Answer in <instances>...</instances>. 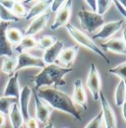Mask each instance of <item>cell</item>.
Returning a JSON list of instances; mask_svg holds the SVG:
<instances>
[{
  "instance_id": "obj_1",
  "label": "cell",
  "mask_w": 126,
  "mask_h": 128,
  "mask_svg": "<svg viewBox=\"0 0 126 128\" xmlns=\"http://www.w3.org/2000/svg\"><path fill=\"white\" fill-rule=\"evenodd\" d=\"M38 96L46 102L52 110H57L71 115L78 121H82L81 112L74 104L72 98L56 88H42L34 91Z\"/></svg>"
},
{
  "instance_id": "obj_2",
  "label": "cell",
  "mask_w": 126,
  "mask_h": 128,
  "mask_svg": "<svg viewBox=\"0 0 126 128\" xmlns=\"http://www.w3.org/2000/svg\"><path fill=\"white\" fill-rule=\"evenodd\" d=\"M73 67L66 68L63 66H59L56 63L46 65L40 73L31 77L30 79L34 84V90L42 89V87L52 88L54 87H62L66 85L64 80V76L73 72Z\"/></svg>"
},
{
  "instance_id": "obj_3",
  "label": "cell",
  "mask_w": 126,
  "mask_h": 128,
  "mask_svg": "<svg viewBox=\"0 0 126 128\" xmlns=\"http://www.w3.org/2000/svg\"><path fill=\"white\" fill-rule=\"evenodd\" d=\"M65 29L68 32L69 36L78 44V46H83L86 48L90 49L91 51H93L96 54H98V56H100L108 64H110V59L108 58V56L104 53V51L102 50V48H100V46H98L96 44V42L87 34H85L84 32H82L81 30H79L78 28L73 26L71 23H68L65 26Z\"/></svg>"
},
{
  "instance_id": "obj_4",
  "label": "cell",
  "mask_w": 126,
  "mask_h": 128,
  "mask_svg": "<svg viewBox=\"0 0 126 128\" xmlns=\"http://www.w3.org/2000/svg\"><path fill=\"white\" fill-rule=\"evenodd\" d=\"M79 19V23L81 27L90 34H93L96 30L100 29L102 26L104 24V16H100L94 12L82 8L77 14Z\"/></svg>"
},
{
  "instance_id": "obj_5",
  "label": "cell",
  "mask_w": 126,
  "mask_h": 128,
  "mask_svg": "<svg viewBox=\"0 0 126 128\" xmlns=\"http://www.w3.org/2000/svg\"><path fill=\"white\" fill-rule=\"evenodd\" d=\"M17 58V66H16L15 72H19L21 69L24 68H40L42 69L46 64L40 57L32 55L28 52H22L18 54Z\"/></svg>"
},
{
  "instance_id": "obj_6",
  "label": "cell",
  "mask_w": 126,
  "mask_h": 128,
  "mask_svg": "<svg viewBox=\"0 0 126 128\" xmlns=\"http://www.w3.org/2000/svg\"><path fill=\"white\" fill-rule=\"evenodd\" d=\"M87 87L91 92L94 100H98L100 98V89H102V80H100L98 70L94 63L91 64V67H90L89 75L87 78Z\"/></svg>"
},
{
  "instance_id": "obj_7",
  "label": "cell",
  "mask_w": 126,
  "mask_h": 128,
  "mask_svg": "<svg viewBox=\"0 0 126 128\" xmlns=\"http://www.w3.org/2000/svg\"><path fill=\"white\" fill-rule=\"evenodd\" d=\"M100 106H102V119L106 128H116V116L113 112L110 104L106 100V96L100 92Z\"/></svg>"
},
{
  "instance_id": "obj_8",
  "label": "cell",
  "mask_w": 126,
  "mask_h": 128,
  "mask_svg": "<svg viewBox=\"0 0 126 128\" xmlns=\"http://www.w3.org/2000/svg\"><path fill=\"white\" fill-rule=\"evenodd\" d=\"M72 3L73 2L71 0L65 1V4L63 5V7L56 13L53 24L50 26L51 31H56L61 27H65L69 23V20L72 14Z\"/></svg>"
},
{
  "instance_id": "obj_9",
  "label": "cell",
  "mask_w": 126,
  "mask_h": 128,
  "mask_svg": "<svg viewBox=\"0 0 126 128\" xmlns=\"http://www.w3.org/2000/svg\"><path fill=\"white\" fill-rule=\"evenodd\" d=\"M123 23H124V20H118V21L104 23L102 26V28L100 29V31L93 36V38L94 40H106V38H108L122 28Z\"/></svg>"
},
{
  "instance_id": "obj_10",
  "label": "cell",
  "mask_w": 126,
  "mask_h": 128,
  "mask_svg": "<svg viewBox=\"0 0 126 128\" xmlns=\"http://www.w3.org/2000/svg\"><path fill=\"white\" fill-rule=\"evenodd\" d=\"M32 93L34 96V104H36V119L44 124H47L49 122V118L53 110L46 102L42 100L34 91H32Z\"/></svg>"
},
{
  "instance_id": "obj_11",
  "label": "cell",
  "mask_w": 126,
  "mask_h": 128,
  "mask_svg": "<svg viewBox=\"0 0 126 128\" xmlns=\"http://www.w3.org/2000/svg\"><path fill=\"white\" fill-rule=\"evenodd\" d=\"M10 27V23L1 22L0 24V57H14V50L7 40L6 31Z\"/></svg>"
},
{
  "instance_id": "obj_12",
  "label": "cell",
  "mask_w": 126,
  "mask_h": 128,
  "mask_svg": "<svg viewBox=\"0 0 126 128\" xmlns=\"http://www.w3.org/2000/svg\"><path fill=\"white\" fill-rule=\"evenodd\" d=\"M49 18H50V13H47V12L34 18L32 20V22L29 25V27L26 29L24 36H32L38 34L40 31H42L46 27L47 23L49 21Z\"/></svg>"
},
{
  "instance_id": "obj_13",
  "label": "cell",
  "mask_w": 126,
  "mask_h": 128,
  "mask_svg": "<svg viewBox=\"0 0 126 128\" xmlns=\"http://www.w3.org/2000/svg\"><path fill=\"white\" fill-rule=\"evenodd\" d=\"M79 49H80V46H78V44H75L73 46L62 49V51L60 52V54L57 58V62L62 64L63 67L71 68L75 59H76Z\"/></svg>"
},
{
  "instance_id": "obj_14",
  "label": "cell",
  "mask_w": 126,
  "mask_h": 128,
  "mask_svg": "<svg viewBox=\"0 0 126 128\" xmlns=\"http://www.w3.org/2000/svg\"><path fill=\"white\" fill-rule=\"evenodd\" d=\"M32 94V90L29 86H24L22 88V90L20 91V96H19L20 106H19V108L23 115L24 121H26L31 116L29 113V104H30Z\"/></svg>"
},
{
  "instance_id": "obj_15",
  "label": "cell",
  "mask_w": 126,
  "mask_h": 128,
  "mask_svg": "<svg viewBox=\"0 0 126 128\" xmlns=\"http://www.w3.org/2000/svg\"><path fill=\"white\" fill-rule=\"evenodd\" d=\"M63 49V42L56 40L55 42L47 49L44 50V55H42V60L46 65H50L54 64L57 61V58L60 54V52Z\"/></svg>"
},
{
  "instance_id": "obj_16",
  "label": "cell",
  "mask_w": 126,
  "mask_h": 128,
  "mask_svg": "<svg viewBox=\"0 0 126 128\" xmlns=\"http://www.w3.org/2000/svg\"><path fill=\"white\" fill-rule=\"evenodd\" d=\"M20 86H19V72H14L12 75H10L7 85L4 89L3 96L8 98H14L16 100H19L20 96Z\"/></svg>"
},
{
  "instance_id": "obj_17",
  "label": "cell",
  "mask_w": 126,
  "mask_h": 128,
  "mask_svg": "<svg viewBox=\"0 0 126 128\" xmlns=\"http://www.w3.org/2000/svg\"><path fill=\"white\" fill-rule=\"evenodd\" d=\"M72 100L75 104L82 106L85 110H87V95L81 79H76L74 81V91L72 95Z\"/></svg>"
},
{
  "instance_id": "obj_18",
  "label": "cell",
  "mask_w": 126,
  "mask_h": 128,
  "mask_svg": "<svg viewBox=\"0 0 126 128\" xmlns=\"http://www.w3.org/2000/svg\"><path fill=\"white\" fill-rule=\"evenodd\" d=\"M100 48L104 51H111V52L122 54L126 56V44L121 38H111L108 42L102 44Z\"/></svg>"
},
{
  "instance_id": "obj_19",
  "label": "cell",
  "mask_w": 126,
  "mask_h": 128,
  "mask_svg": "<svg viewBox=\"0 0 126 128\" xmlns=\"http://www.w3.org/2000/svg\"><path fill=\"white\" fill-rule=\"evenodd\" d=\"M50 5H51V1L50 0H44V1H38V2H36V4L28 11L25 19L27 21H29L31 19H34L36 17L46 13L47 9L50 7Z\"/></svg>"
},
{
  "instance_id": "obj_20",
  "label": "cell",
  "mask_w": 126,
  "mask_h": 128,
  "mask_svg": "<svg viewBox=\"0 0 126 128\" xmlns=\"http://www.w3.org/2000/svg\"><path fill=\"white\" fill-rule=\"evenodd\" d=\"M8 115H9V119H10L12 128L22 127V125L24 124L25 121H24L23 115H22V113L20 112V108H19V106H18L17 102H15L14 104H12Z\"/></svg>"
},
{
  "instance_id": "obj_21",
  "label": "cell",
  "mask_w": 126,
  "mask_h": 128,
  "mask_svg": "<svg viewBox=\"0 0 126 128\" xmlns=\"http://www.w3.org/2000/svg\"><path fill=\"white\" fill-rule=\"evenodd\" d=\"M38 48V40L34 36H25L21 40V42L16 46L15 51L17 53H22L25 52V50H29L32 48Z\"/></svg>"
},
{
  "instance_id": "obj_22",
  "label": "cell",
  "mask_w": 126,
  "mask_h": 128,
  "mask_svg": "<svg viewBox=\"0 0 126 128\" xmlns=\"http://www.w3.org/2000/svg\"><path fill=\"white\" fill-rule=\"evenodd\" d=\"M126 100V86L124 80H120L118 85L116 86L114 92V102L116 106H122Z\"/></svg>"
},
{
  "instance_id": "obj_23",
  "label": "cell",
  "mask_w": 126,
  "mask_h": 128,
  "mask_svg": "<svg viewBox=\"0 0 126 128\" xmlns=\"http://www.w3.org/2000/svg\"><path fill=\"white\" fill-rule=\"evenodd\" d=\"M6 36L8 42H10V44H19L21 42V40L24 38V34L22 31L16 29V28H8V30L6 31Z\"/></svg>"
},
{
  "instance_id": "obj_24",
  "label": "cell",
  "mask_w": 126,
  "mask_h": 128,
  "mask_svg": "<svg viewBox=\"0 0 126 128\" xmlns=\"http://www.w3.org/2000/svg\"><path fill=\"white\" fill-rule=\"evenodd\" d=\"M16 66H17V58L15 56L14 57H5V59L2 62L0 70L3 73L10 76L15 72Z\"/></svg>"
},
{
  "instance_id": "obj_25",
  "label": "cell",
  "mask_w": 126,
  "mask_h": 128,
  "mask_svg": "<svg viewBox=\"0 0 126 128\" xmlns=\"http://www.w3.org/2000/svg\"><path fill=\"white\" fill-rule=\"evenodd\" d=\"M16 98H8V96H0V113L3 115H6L9 113V110L16 102Z\"/></svg>"
},
{
  "instance_id": "obj_26",
  "label": "cell",
  "mask_w": 126,
  "mask_h": 128,
  "mask_svg": "<svg viewBox=\"0 0 126 128\" xmlns=\"http://www.w3.org/2000/svg\"><path fill=\"white\" fill-rule=\"evenodd\" d=\"M19 18L16 17L10 10L4 8L0 4V21L4 23H10V22H19Z\"/></svg>"
},
{
  "instance_id": "obj_27",
  "label": "cell",
  "mask_w": 126,
  "mask_h": 128,
  "mask_svg": "<svg viewBox=\"0 0 126 128\" xmlns=\"http://www.w3.org/2000/svg\"><path fill=\"white\" fill-rule=\"evenodd\" d=\"M11 12L16 17H18L19 19L20 18H25L27 13H28V11H27L26 7L24 6V4L22 3V1H14L13 7L11 9Z\"/></svg>"
},
{
  "instance_id": "obj_28",
  "label": "cell",
  "mask_w": 126,
  "mask_h": 128,
  "mask_svg": "<svg viewBox=\"0 0 126 128\" xmlns=\"http://www.w3.org/2000/svg\"><path fill=\"white\" fill-rule=\"evenodd\" d=\"M108 73H111L117 77H119L121 80H126V61L123 63H120L116 65L113 68H110L108 70Z\"/></svg>"
},
{
  "instance_id": "obj_29",
  "label": "cell",
  "mask_w": 126,
  "mask_h": 128,
  "mask_svg": "<svg viewBox=\"0 0 126 128\" xmlns=\"http://www.w3.org/2000/svg\"><path fill=\"white\" fill-rule=\"evenodd\" d=\"M113 1L111 0H98L96 1V13L102 16L112 5Z\"/></svg>"
},
{
  "instance_id": "obj_30",
  "label": "cell",
  "mask_w": 126,
  "mask_h": 128,
  "mask_svg": "<svg viewBox=\"0 0 126 128\" xmlns=\"http://www.w3.org/2000/svg\"><path fill=\"white\" fill-rule=\"evenodd\" d=\"M55 40H56V38H54L51 36H44L38 40V48L46 50L48 48H50L55 42Z\"/></svg>"
},
{
  "instance_id": "obj_31",
  "label": "cell",
  "mask_w": 126,
  "mask_h": 128,
  "mask_svg": "<svg viewBox=\"0 0 126 128\" xmlns=\"http://www.w3.org/2000/svg\"><path fill=\"white\" fill-rule=\"evenodd\" d=\"M85 128H104V119H102V113L100 112L94 118L87 124Z\"/></svg>"
},
{
  "instance_id": "obj_32",
  "label": "cell",
  "mask_w": 126,
  "mask_h": 128,
  "mask_svg": "<svg viewBox=\"0 0 126 128\" xmlns=\"http://www.w3.org/2000/svg\"><path fill=\"white\" fill-rule=\"evenodd\" d=\"M64 4H65V1H63V0H54V1H51V5L49 8H50L51 12L57 13L62 8Z\"/></svg>"
},
{
  "instance_id": "obj_33",
  "label": "cell",
  "mask_w": 126,
  "mask_h": 128,
  "mask_svg": "<svg viewBox=\"0 0 126 128\" xmlns=\"http://www.w3.org/2000/svg\"><path fill=\"white\" fill-rule=\"evenodd\" d=\"M24 123H25L26 128H38V120L34 117H32V116H30Z\"/></svg>"
},
{
  "instance_id": "obj_34",
  "label": "cell",
  "mask_w": 126,
  "mask_h": 128,
  "mask_svg": "<svg viewBox=\"0 0 126 128\" xmlns=\"http://www.w3.org/2000/svg\"><path fill=\"white\" fill-rule=\"evenodd\" d=\"M113 3L115 4V6H116V8H117L118 12L123 16L124 20H126V10L122 7V5L119 3V1H113Z\"/></svg>"
},
{
  "instance_id": "obj_35",
  "label": "cell",
  "mask_w": 126,
  "mask_h": 128,
  "mask_svg": "<svg viewBox=\"0 0 126 128\" xmlns=\"http://www.w3.org/2000/svg\"><path fill=\"white\" fill-rule=\"evenodd\" d=\"M0 4L4 8H6V9L11 11V9L13 7V4H14V1H12V0H2V1H0Z\"/></svg>"
},
{
  "instance_id": "obj_36",
  "label": "cell",
  "mask_w": 126,
  "mask_h": 128,
  "mask_svg": "<svg viewBox=\"0 0 126 128\" xmlns=\"http://www.w3.org/2000/svg\"><path fill=\"white\" fill-rule=\"evenodd\" d=\"M85 3L88 4V5L91 7L92 12H94V13H96V0H86Z\"/></svg>"
},
{
  "instance_id": "obj_37",
  "label": "cell",
  "mask_w": 126,
  "mask_h": 128,
  "mask_svg": "<svg viewBox=\"0 0 126 128\" xmlns=\"http://www.w3.org/2000/svg\"><path fill=\"white\" fill-rule=\"evenodd\" d=\"M5 124H6V117L5 115L0 113V128L5 127Z\"/></svg>"
},
{
  "instance_id": "obj_38",
  "label": "cell",
  "mask_w": 126,
  "mask_h": 128,
  "mask_svg": "<svg viewBox=\"0 0 126 128\" xmlns=\"http://www.w3.org/2000/svg\"><path fill=\"white\" fill-rule=\"evenodd\" d=\"M122 115H123L124 121H125L126 123V100L124 102V104H122Z\"/></svg>"
},
{
  "instance_id": "obj_39",
  "label": "cell",
  "mask_w": 126,
  "mask_h": 128,
  "mask_svg": "<svg viewBox=\"0 0 126 128\" xmlns=\"http://www.w3.org/2000/svg\"><path fill=\"white\" fill-rule=\"evenodd\" d=\"M122 40H123V42H124V44H126V28L123 30V32H122V38H121Z\"/></svg>"
},
{
  "instance_id": "obj_40",
  "label": "cell",
  "mask_w": 126,
  "mask_h": 128,
  "mask_svg": "<svg viewBox=\"0 0 126 128\" xmlns=\"http://www.w3.org/2000/svg\"><path fill=\"white\" fill-rule=\"evenodd\" d=\"M44 128H55V127H54V125H53L52 122H48L47 124H46Z\"/></svg>"
},
{
  "instance_id": "obj_41",
  "label": "cell",
  "mask_w": 126,
  "mask_h": 128,
  "mask_svg": "<svg viewBox=\"0 0 126 128\" xmlns=\"http://www.w3.org/2000/svg\"><path fill=\"white\" fill-rule=\"evenodd\" d=\"M119 3L122 5V7L126 10V0H121V1H119Z\"/></svg>"
},
{
  "instance_id": "obj_42",
  "label": "cell",
  "mask_w": 126,
  "mask_h": 128,
  "mask_svg": "<svg viewBox=\"0 0 126 128\" xmlns=\"http://www.w3.org/2000/svg\"><path fill=\"white\" fill-rule=\"evenodd\" d=\"M124 82H125V86H126V80H125V81H124Z\"/></svg>"
},
{
  "instance_id": "obj_43",
  "label": "cell",
  "mask_w": 126,
  "mask_h": 128,
  "mask_svg": "<svg viewBox=\"0 0 126 128\" xmlns=\"http://www.w3.org/2000/svg\"><path fill=\"white\" fill-rule=\"evenodd\" d=\"M0 24H1V21H0Z\"/></svg>"
}]
</instances>
